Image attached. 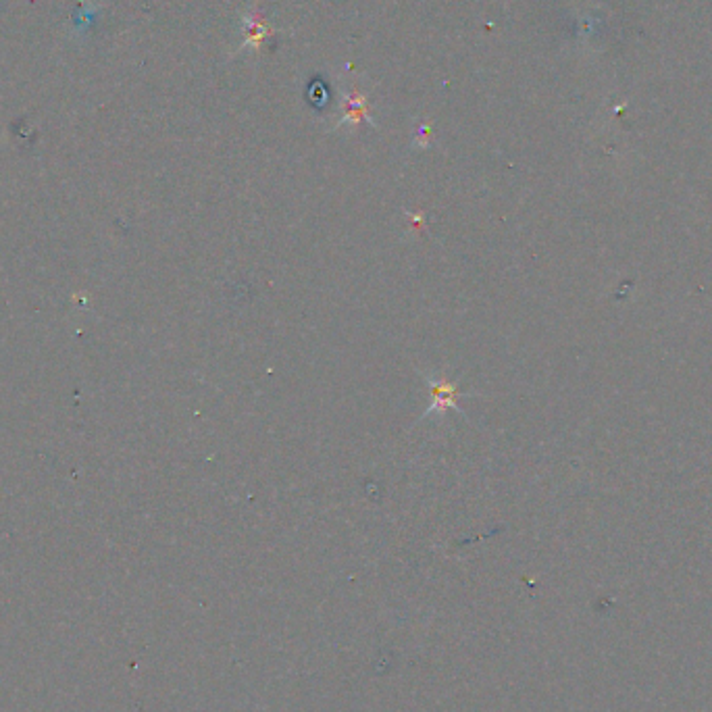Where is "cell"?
Here are the masks:
<instances>
[{"mask_svg": "<svg viewBox=\"0 0 712 712\" xmlns=\"http://www.w3.org/2000/svg\"><path fill=\"white\" fill-rule=\"evenodd\" d=\"M431 392L436 394V404L431 406L429 413L431 411H444V409H454V400L450 396L456 394V390L448 384H436V381H431Z\"/></svg>", "mask_w": 712, "mask_h": 712, "instance_id": "obj_1", "label": "cell"}]
</instances>
